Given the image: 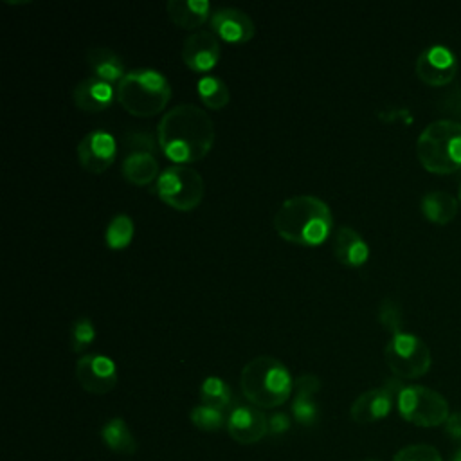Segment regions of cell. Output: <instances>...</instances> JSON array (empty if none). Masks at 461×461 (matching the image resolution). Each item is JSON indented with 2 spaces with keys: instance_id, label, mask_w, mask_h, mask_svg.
<instances>
[{
  "instance_id": "cell-1",
  "label": "cell",
  "mask_w": 461,
  "mask_h": 461,
  "mask_svg": "<svg viewBox=\"0 0 461 461\" xmlns=\"http://www.w3.org/2000/svg\"><path fill=\"white\" fill-rule=\"evenodd\" d=\"M212 119L193 103H180L167 110L157 126V140L162 153L176 162L202 160L214 144Z\"/></svg>"
},
{
  "instance_id": "cell-2",
  "label": "cell",
  "mask_w": 461,
  "mask_h": 461,
  "mask_svg": "<svg viewBox=\"0 0 461 461\" xmlns=\"http://www.w3.org/2000/svg\"><path fill=\"white\" fill-rule=\"evenodd\" d=\"M272 223L283 240L295 245L315 247L330 236L333 216L324 200L312 194H297L279 205Z\"/></svg>"
},
{
  "instance_id": "cell-3",
  "label": "cell",
  "mask_w": 461,
  "mask_h": 461,
  "mask_svg": "<svg viewBox=\"0 0 461 461\" xmlns=\"http://www.w3.org/2000/svg\"><path fill=\"white\" fill-rule=\"evenodd\" d=\"M240 387L252 405L259 409H274L290 398L294 380L281 360L261 355L243 366L240 373Z\"/></svg>"
},
{
  "instance_id": "cell-4",
  "label": "cell",
  "mask_w": 461,
  "mask_h": 461,
  "mask_svg": "<svg viewBox=\"0 0 461 461\" xmlns=\"http://www.w3.org/2000/svg\"><path fill=\"white\" fill-rule=\"evenodd\" d=\"M416 155L421 166L436 175L461 169V122L438 119L427 124L416 140Z\"/></svg>"
},
{
  "instance_id": "cell-5",
  "label": "cell",
  "mask_w": 461,
  "mask_h": 461,
  "mask_svg": "<svg viewBox=\"0 0 461 461\" xmlns=\"http://www.w3.org/2000/svg\"><path fill=\"white\" fill-rule=\"evenodd\" d=\"M115 97L135 117H151L166 108L171 99L167 79L153 68H135L117 83Z\"/></svg>"
},
{
  "instance_id": "cell-6",
  "label": "cell",
  "mask_w": 461,
  "mask_h": 461,
  "mask_svg": "<svg viewBox=\"0 0 461 461\" xmlns=\"http://www.w3.org/2000/svg\"><path fill=\"white\" fill-rule=\"evenodd\" d=\"M157 193L166 205L176 211H191L202 202L205 182L196 169L175 164L158 175Z\"/></svg>"
},
{
  "instance_id": "cell-7",
  "label": "cell",
  "mask_w": 461,
  "mask_h": 461,
  "mask_svg": "<svg viewBox=\"0 0 461 461\" xmlns=\"http://www.w3.org/2000/svg\"><path fill=\"white\" fill-rule=\"evenodd\" d=\"M396 409L405 421L416 427H439L450 416L447 400L425 385H405L396 398Z\"/></svg>"
},
{
  "instance_id": "cell-8",
  "label": "cell",
  "mask_w": 461,
  "mask_h": 461,
  "mask_svg": "<svg viewBox=\"0 0 461 461\" xmlns=\"http://www.w3.org/2000/svg\"><path fill=\"white\" fill-rule=\"evenodd\" d=\"M384 358L387 367L396 378H420L432 364L429 346L412 333H396L389 339L384 349Z\"/></svg>"
},
{
  "instance_id": "cell-9",
  "label": "cell",
  "mask_w": 461,
  "mask_h": 461,
  "mask_svg": "<svg viewBox=\"0 0 461 461\" xmlns=\"http://www.w3.org/2000/svg\"><path fill=\"white\" fill-rule=\"evenodd\" d=\"M403 387L405 385L400 382V378H391L382 387L364 391L349 407L351 420L360 425L384 420L393 411V405L396 403V398Z\"/></svg>"
},
{
  "instance_id": "cell-10",
  "label": "cell",
  "mask_w": 461,
  "mask_h": 461,
  "mask_svg": "<svg viewBox=\"0 0 461 461\" xmlns=\"http://www.w3.org/2000/svg\"><path fill=\"white\" fill-rule=\"evenodd\" d=\"M76 378L86 393L106 394L117 385V366L106 355L86 353L76 364Z\"/></svg>"
},
{
  "instance_id": "cell-11",
  "label": "cell",
  "mask_w": 461,
  "mask_h": 461,
  "mask_svg": "<svg viewBox=\"0 0 461 461\" xmlns=\"http://www.w3.org/2000/svg\"><path fill=\"white\" fill-rule=\"evenodd\" d=\"M117 155V144L106 130H92L77 142V158L88 173L106 171Z\"/></svg>"
},
{
  "instance_id": "cell-12",
  "label": "cell",
  "mask_w": 461,
  "mask_h": 461,
  "mask_svg": "<svg viewBox=\"0 0 461 461\" xmlns=\"http://www.w3.org/2000/svg\"><path fill=\"white\" fill-rule=\"evenodd\" d=\"M457 70L456 54L445 45H430L416 59L418 77L430 86L448 85Z\"/></svg>"
},
{
  "instance_id": "cell-13",
  "label": "cell",
  "mask_w": 461,
  "mask_h": 461,
  "mask_svg": "<svg viewBox=\"0 0 461 461\" xmlns=\"http://www.w3.org/2000/svg\"><path fill=\"white\" fill-rule=\"evenodd\" d=\"M225 427L236 443L252 445L268 434V416L256 405H236L229 412Z\"/></svg>"
},
{
  "instance_id": "cell-14",
  "label": "cell",
  "mask_w": 461,
  "mask_h": 461,
  "mask_svg": "<svg viewBox=\"0 0 461 461\" xmlns=\"http://www.w3.org/2000/svg\"><path fill=\"white\" fill-rule=\"evenodd\" d=\"M220 59V40L212 31L200 29L185 36L182 43V61L193 72H209Z\"/></svg>"
},
{
  "instance_id": "cell-15",
  "label": "cell",
  "mask_w": 461,
  "mask_h": 461,
  "mask_svg": "<svg viewBox=\"0 0 461 461\" xmlns=\"http://www.w3.org/2000/svg\"><path fill=\"white\" fill-rule=\"evenodd\" d=\"M211 31L227 43H247L254 38L256 27L252 18L238 7H218L209 20Z\"/></svg>"
},
{
  "instance_id": "cell-16",
  "label": "cell",
  "mask_w": 461,
  "mask_h": 461,
  "mask_svg": "<svg viewBox=\"0 0 461 461\" xmlns=\"http://www.w3.org/2000/svg\"><path fill=\"white\" fill-rule=\"evenodd\" d=\"M72 101L83 112H101L112 104L113 86L95 76H88L72 88Z\"/></svg>"
},
{
  "instance_id": "cell-17",
  "label": "cell",
  "mask_w": 461,
  "mask_h": 461,
  "mask_svg": "<svg viewBox=\"0 0 461 461\" xmlns=\"http://www.w3.org/2000/svg\"><path fill=\"white\" fill-rule=\"evenodd\" d=\"M333 254L346 267H360L369 258V247L353 227L342 225L333 238Z\"/></svg>"
},
{
  "instance_id": "cell-18",
  "label": "cell",
  "mask_w": 461,
  "mask_h": 461,
  "mask_svg": "<svg viewBox=\"0 0 461 461\" xmlns=\"http://www.w3.org/2000/svg\"><path fill=\"white\" fill-rule=\"evenodd\" d=\"M85 59L90 70L94 72V76L106 83L121 81L126 76V65L122 58L108 47H103V45L90 47L85 54Z\"/></svg>"
},
{
  "instance_id": "cell-19",
  "label": "cell",
  "mask_w": 461,
  "mask_h": 461,
  "mask_svg": "<svg viewBox=\"0 0 461 461\" xmlns=\"http://www.w3.org/2000/svg\"><path fill=\"white\" fill-rule=\"evenodd\" d=\"M166 11L169 20L180 29H196L212 14L207 0H169Z\"/></svg>"
},
{
  "instance_id": "cell-20",
  "label": "cell",
  "mask_w": 461,
  "mask_h": 461,
  "mask_svg": "<svg viewBox=\"0 0 461 461\" xmlns=\"http://www.w3.org/2000/svg\"><path fill=\"white\" fill-rule=\"evenodd\" d=\"M122 175L133 185H148L158 178V160L148 151L126 153L122 160Z\"/></svg>"
},
{
  "instance_id": "cell-21",
  "label": "cell",
  "mask_w": 461,
  "mask_h": 461,
  "mask_svg": "<svg viewBox=\"0 0 461 461\" xmlns=\"http://www.w3.org/2000/svg\"><path fill=\"white\" fill-rule=\"evenodd\" d=\"M457 202L459 200L447 191H429L423 194L420 207L429 221L445 225L457 214Z\"/></svg>"
},
{
  "instance_id": "cell-22",
  "label": "cell",
  "mask_w": 461,
  "mask_h": 461,
  "mask_svg": "<svg viewBox=\"0 0 461 461\" xmlns=\"http://www.w3.org/2000/svg\"><path fill=\"white\" fill-rule=\"evenodd\" d=\"M103 443L121 456H133L137 450V439L122 418H112L101 427Z\"/></svg>"
},
{
  "instance_id": "cell-23",
  "label": "cell",
  "mask_w": 461,
  "mask_h": 461,
  "mask_svg": "<svg viewBox=\"0 0 461 461\" xmlns=\"http://www.w3.org/2000/svg\"><path fill=\"white\" fill-rule=\"evenodd\" d=\"M196 92L207 108L220 110L230 101V90L218 76H202L196 83Z\"/></svg>"
},
{
  "instance_id": "cell-24",
  "label": "cell",
  "mask_w": 461,
  "mask_h": 461,
  "mask_svg": "<svg viewBox=\"0 0 461 461\" xmlns=\"http://www.w3.org/2000/svg\"><path fill=\"white\" fill-rule=\"evenodd\" d=\"M200 400L203 405L225 411L232 403V391L218 376H207L200 385Z\"/></svg>"
},
{
  "instance_id": "cell-25",
  "label": "cell",
  "mask_w": 461,
  "mask_h": 461,
  "mask_svg": "<svg viewBox=\"0 0 461 461\" xmlns=\"http://www.w3.org/2000/svg\"><path fill=\"white\" fill-rule=\"evenodd\" d=\"M133 238V220L128 214H115L104 232L106 245L113 250H121L131 243Z\"/></svg>"
},
{
  "instance_id": "cell-26",
  "label": "cell",
  "mask_w": 461,
  "mask_h": 461,
  "mask_svg": "<svg viewBox=\"0 0 461 461\" xmlns=\"http://www.w3.org/2000/svg\"><path fill=\"white\" fill-rule=\"evenodd\" d=\"M189 418L196 429L205 432H214V430H220L223 425H227V416L223 414V411L203 405V403L193 407Z\"/></svg>"
},
{
  "instance_id": "cell-27",
  "label": "cell",
  "mask_w": 461,
  "mask_h": 461,
  "mask_svg": "<svg viewBox=\"0 0 461 461\" xmlns=\"http://www.w3.org/2000/svg\"><path fill=\"white\" fill-rule=\"evenodd\" d=\"M95 339V328L88 317H77L70 326V349L83 353Z\"/></svg>"
},
{
  "instance_id": "cell-28",
  "label": "cell",
  "mask_w": 461,
  "mask_h": 461,
  "mask_svg": "<svg viewBox=\"0 0 461 461\" xmlns=\"http://www.w3.org/2000/svg\"><path fill=\"white\" fill-rule=\"evenodd\" d=\"M378 322L389 330L393 335L402 333V326H403V315H402V308L396 301L393 299H384L378 306Z\"/></svg>"
},
{
  "instance_id": "cell-29",
  "label": "cell",
  "mask_w": 461,
  "mask_h": 461,
  "mask_svg": "<svg viewBox=\"0 0 461 461\" xmlns=\"http://www.w3.org/2000/svg\"><path fill=\"white\" fill-rule=\"evenodd\" d=\"M292 416L299 425H313L319 420V407L310 396H294Z\"/></svg>"
},
{
  "instance_id": "cell-30",
  "label": "cell",
  "mask_w": 461,
  "mask_h": 461,
  "mask_svg": "<svg viewBox=\"0 0 461 461\" xmlns=\"http://www.w3.org/2000/svg\"><path fill=\"white\" fill-rule=\"evenodd\" d=\"M393 461H443V459L432 445L416 443V445H407L402 450H398L394 454Z\"/></svg>"
},
{
  "instance_id": "cell-31",
  "label": "cell",
  "mask_w": 461,
  "mask_h": 461,
  "mask_svg": "<svg viewBox=\"0 0 461 461\" xmlns=\"http://www.w3.org/2000/svg\"><path fill=\"white\" fill-rule=\"evenodd\" d=\"M124 146H126L128 153L148 151L153 155L160 148L158 140H155V137L149 131H128L124 135Z\"/></svg>"
},
{
  "instance_id": "cell-32",
  "label": "cell",
  "mask_w": 461,
  "mask_h": 461,
  "mask_svg": "<svg viewBox=\"0 0 461 461\" xmlns=\"http://www.w3.org/2000/svg\"><path fill=\"white\" fill-rule=\"evenodd\" d=\"M321 389V380L312 375V373H304L301 376H297L294 380V391H295V396H310L313 398V394Z\"/></svg>"
},
{
  "instance_id": "cell-33",
  "label": "cell",
  "mask_w": 461,
  "mask_h": 461,
  "mask_svg": "<svg viewBox=\"0 0 461 461\" xmlns=\"http://www.w3.org/2000/svg\"><path fill=\"white\" fill-rule=\"evenodd\" d=\"M290 429V418L285 412H274L268 416V434H285Z\"/></svg>"
},
{
  "instance_id": "cell-34",
  "label": "cell",
  "mask_w": 461,
  "mask_h": 461,
  "mask_svg": "<svg viewBox=\"0 0 461 461\" xmlns=\"http://www.w3.org/2000/svg\"><path fill=\"white\" fill-rule=\"evenodd\" d=\"M445 432L452 441L461 443V412H452L445 421Z\"/></svg>"
},
{
  "instance_id": "cell-35",
  "label": "cell",
  "mask_w": 461,
  "mask_h": 461,
  "mask_svg": "<svg viewBox=\"0 0 461 461\" xmlns=\"http://www.w3.org/2000/svg\"><path fill=\"white\" fill-rule=\"evenodd\" d=\"M450 461H461V447L452 454V457H450Z\"/></svg>"
},
{
  "instance_id": "cell-36",
  "label": "cell",
  "mask_w": 461,
  "mask_h": 461,
  "mask_svg": "<svg viewBox=\"0 0 461 461\" xmlns=\"http://www.w3.org/2000/svg\"><path fill=\"white\" fill-rule=\"evenodd\" d=\"M457 200H459V203H461V184H459V191H457Z\"/></svg>"
},
{
  "instance_id": "cell-37",
  "label": "cell",
  "mask_w": 461,
  "mask_h": 461,
  "mask_svg": "<svg viewBox=\"0 0 461 461\" xmlns=\"http://www.w3.org/2000/svg\"><path fill=\"white\" fill-rule=\"evenodd\" d=\"M369 461H376V459H369Z\"/></svg>"
}]
</instances>
